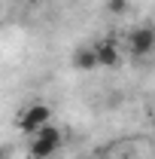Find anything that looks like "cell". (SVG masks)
I'll list each match as a JSON object with an SVG mask.
<instances>
[{"mask_svg": "<svg viewBox=\"0 0 155 159\" xmlns=\"http://www.w3.org/2000/svg\"><path fill=\"white\" fill-rule=\"evenodd\" d=\"M73 67H76V70H94L97 67L94 46H79L76 52H73Z\"/></svg>", "mask_w": 155, "mask_h": 159, "instance_id": "5b68a950", "label": "cell"}, {"mask_svg": "<svg viewBox=\"0 0 155 159\" xmlns=\"http://www.w3.org/2000/svg\"><path fill=\"white\" fill-rule=\"evenodd\" d=\"M61 144H64V135H61L58 125H52V122H46L43 129L34 132V141H31V159H52L55 153L61 150Z\"/></svg>", "mask_w": 155, "mask_h": 159, "instance_id": "6da1fadb", "label": "cell"}, {"mask_svg": "<svg viewBox=\"0 0 155 159\" xmlns=\"http://www.w3.org/2000/svg\"><path fill=\"white\" fill-rule=\"evenodd\" d=\"M9 153H6V147H0V159H6Z\"/></svg>", "mask_w": 155, "mask_h": 159, "instance_id": "9c48e42d", "label": "cell"}, {"mask_svg": "<svg viewBox=\"0 0 155 159\" xmlns=\"http://www.w3.org/2000/svg\"><path fill=\"white\" fill-rule=\"evenodd\" d=\"M128 6H131V0H107V12H113V16H125Z\"/></svg>", "mask_w": 155, "mask_h": 159, "instance_id": "8992f818", "label": "cell"}, {"mask_svg": "<svg viewBox=\"0 0 155 159\" xmlns=\"http://www.w3.org/2000/svg\"><path fill=\"white\" fill-rule=\"evenodd\" d=\"M152 122H155V113H152Z\"/></svg>", "mask_w": 155, "mask_h": 159, "instance_id": "30bf717a", "label": "cell"}, {"mask_svg": "<svg viewBox=\"0 0 155 159\" xmlns=\"http://www.w3.org/2000/svg\"><path fill=\"white\" fill-rule=\"evenodd\" d=\"M46 122H52V107H49V104H43V101L27 104V107L19 113V129L24 132V135H34V132L43 129Z\"/></svg>", "mask_w": 155, "mask_h": 159, "instance_id": "7a4b0ae2", "label": "cell"}, {"mask_svg": "<svg viewBox=\"0 0 155 159\" xmlns=\"http://www.w3.org/2000/svg\"><path fill=\"white\" fill-rule=\"evenodd\" d=\"M24 6H37V3H43V0H21Z\"/></svg>", "mask_w": 155, "mask_h": 159, "instance_id": "52a82bcc", "label": "cell"}, {"mask_svg": "<svg viewBox=\"0 0 155 159\" xmlns=\"http://www.w3.org/2000/svg\"><path fill=\"white\" fill-rule=\"evenodd\" d=\"M128 46L134 55H149L155 49V25H137L128 37Z\"/></svg>", "mask_w": 155, "mask_h": 159, "instance_id": "3957f363", "label": "cell"}, {"mask_svg": "<svg viewBox=\"0 0 155 159\" xmlns=\"http://www.w3.org/2000/svg\"><path fill=\"white\" fill-rule=\"evenodd\" d=\"M94 55H97V67H116L119 64V49L113 40H103L94 46Z\"/></svg>", "mask_w": 155, "mask_h": 159, "instance_id": "277c9868", "label": "cell"}, {"mask_svg": "<svg viewBox=\"0 0 155 159\" xmlns=\"http://www.w3.org/2000/svg\"><path fill=\"white\" fill-rule=\"evenodd\" d=\"M82 159H103L100 153H91V156H82Z\"/></svg>", "mask_w": 155, "mask_h": 159, "instance_id": "ba28073f", "label": "cell"}]
</instances>
